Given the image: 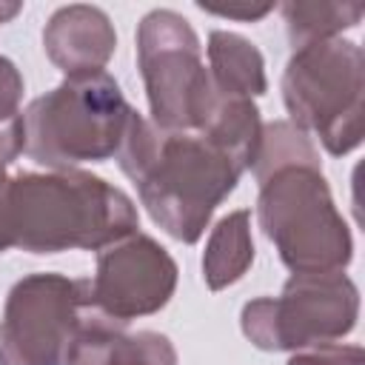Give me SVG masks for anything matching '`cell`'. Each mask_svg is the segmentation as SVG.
<instances>
[{
    "mask_svg": "<svg viewBox=\"0 0 365 365\" xmlns=\"http://www.w3.org/2000/svg\"><path fill=\"white\" fill-rule=\"evenodd\" d=\"M151 220L180 242H197L214 208L248 168L202 131H165L131 111L117 151Z\"/></svg>",
    "mask_w": 365,
    "mask_h": 365,
    "instance_id": "6da1fadb",
    "label": "cell"
},
{
    "mask_svg": "<svg viewBox=\"0 0 365 365\" xmlns=\"http://www.w3.org/2000/svg\"><path fill=\"white\" fill-rule=\"evenodd\" d=\"M9 208L11 245L31 254L106 248L137 228V208L120 188L74 168L11 177Z\"/></svg>",
    "mask_w": 365,
    "mask_h": 365,
    "instance_id": "7a4b0ae2",
    "label": "cell"
},
{
    "mask_svg": "<svg viewBox=\"0 0 365 365\" xmlns=\"http://www.w3.org/2000/svg\"><path fill=\"white\" fill-rule=\"evenodd\" d=\"M131 111L108 71L66 77L26 108V154L57 171L108 160L123 145Z\"/></svg>",
    "mask_w": 365,
    "mask_h": 365,
    "instance_id": "3957f363",
    "label": "cell"
},
{
    "mask_svg": "<svg viewBox=\"0 0 365 365\" xmlns=\"http://www.w3.org/2000/svg\"><path fill=\"white\" fill-rule=\"evenodd\" d=\"M257 214L294 274L342 271L351 262V234L319 165L299 163L262 177Z\"/></svg>",
    "mask_w": 365,
    "mask_h": 365,
    "instance_id": "277c9868",
    "label": "cell"
},
{
    "mask_svg": "<svg viewBox=\"0 0 365 365\" xmlns=\"http://www.w3.org/2000/svg\"><path fill=\"white\" fill-rule=\"evenodd\" d=\"M282 100L299 131H314L331 154L362 143V48L331 37L294 48L282 74Z\"/></svg>",
    "mask_w": 365,
    "mask_h": 365,
    "instance_id": "5b68a950",
    "label": "cell"
},
{
    "mask_svg": "<svg viewBox=\"0 0 365 365\" xmlns=\"http://www.w3.org/2000/svg\"><path fill=\"white\" fill-rule=\"evenodd\" d=\"M137 63L151 123L165 131H200L217 103V88L188 20L171 9L148 11L137 29Z\"/></svg>",
    "mask_w": 365,
    "mask_h": 365,
    "instance_id": "8992f818",
    "label": "cell"
},
{
    "mask_svg": "<svg viewBox=\"0 0 365 365\" xmlns=\"http://www.w3.org/2000/svg\"><path fill=\"white\" fill-rule=\"evenodd\" d=\"M356 317L359 294L342 271L294 274L279 297L242 308V334L262 351H305L342 339Z\"/></svg>",
    "mask_w": 365,
    "mask_h": 365,
    "instance_id": "52a82bcc",
    "label": "cell"
},
{
    "mask_svg": "<svg viewBox=\"0 0 365 365\" xmlns=\"http://www.w3.org/2000/svg\"><path fill=\"white\" fill-rule=\"evenodd\" d=\"M88 308V279L31 274L6 299L0 365H66Z\"/></svg>",
    "mask_w": 365,
    "mask_h": 365,
    "instance_id": "ba28073f",
    "label": "cell"
},
{
    "mask_svg": "<svg viewBox=\"0 0 365 365\" xmlns=\"http://www.w3.org/2000/svg\"><path fill=\"white\" fill-rule=\"evenodd\" d=\"M177 285L171 254L145 234H128L97 257V274L88 279V302L100 314L131 322L160 311Z\"/></svg>",
    "mask_w": 365,
    "mask_h": 365,
    "instance_id": "9c48e42d",
    "label": "cell"
},
{
    "mask_svg": "<svg viewBox=\"0 0 365 365\" xmlns=\"http://www.w3.org/2000/svg\"><path fill=\"white\" fill-rule=\"evenodd\" d=\"M128 322L86 308L66 365H177V351L165 334L125 331Z\"/></svg>",
    "mask_w": 365,
    "mask_h": 365,
    "instance_id": "30bf717a",
    "label": "cell"
},
{
    "mask_svg": "<svg viewBox=\"0 0 365 365\" xmlns=\"http://www.w3.org/2000/svg\"><path fill=\"white\" fill-rule=\"evenodd\" d=\"M43 46L48 60L66 71V77H80L106 71V63L117 48V34L103 9L74 3L51 14L43 29Z\"/></svg>",
    "mask_w": 365,
    "mask_h": 365,
    "instance_id": "8fae6325",
    "label": "cell"
},
{
    "mask_svg": "<svg viewBox=\"0 0 365 365\" xmlns=\"http://www.w3.org/2000/svg\"><path fill=\"white\" fill-rule=\"evenodd\" d=\"M208 74L222 97H259L268 88L265 60L254 43L234 31H211L208 34Z\"/></svg>",
    "mask_w": 365,
    "mask_h": 365,
    "instance_id": "7c38bea8",
    "label": "cell"
},
{
    "mask_svg": "<svg viewBox=\"0 0 365 365\" xmlns=\"http://www.w3.org/2000/svg\"><path fill=\"white\" fill-rule=\"evenodd\" d=\"M254 262V240H251V211H231L217 222L208 237V248L202 257V277L211 291L228 288Z\"/></svg>",
    "mask_w": 365,
    "mask_h": 365,
    "instance_id": "4fadbf2b",
    "label": "cell"
},
{
    "mask_svg": "<svg viewBox=\"0 0 365 365\" xmlns=\"http://www.w3.org/2000/svg\"><path fill=\"white\" fill-rule=\"evenodd\" d=\"M365 14L362 3H285L282 17L288 29V40L294 48L339 37L345 29H354Z\"/></svg>",
    "mask_w": 365,
    "mask_h": 365,
    "instance_id": "5bb4252c",
    "label": "cell"
},
{
    "mask_svg": "<svg viewBox=\"0 0 365 365\" xmlns=\"http://www.w3.org/2000/svg\"><path fill=\"white\" fill-rule=\"evenodd\" d=\"M20 3H0V23H9L20 14ZM23 77L11 60L0 54V168L14 163L26 151V125L20 114Z\"/></svg>",
    "mask_w": 365,
    "mask_h": 365,
    "instance_id": "9a60e30c",
    "label": "cell"
},
{
    "mask_svg": "<svg viewBox=\"0 0 365 365\" xmlns=\"http://www.w3.org/2000/svg\"><path fill=\"white\" fill-rule=\"evenodd\" d=\"M288 365H365V356L359 345L331 342V345H317L294 354Z\"/></svg>",
    "mask_w": 365,
    "mask_h": 365,
    "instance_id": "2e32d148",
    "label": "cell"
},
{
    "mask_svg": "<svg viewBox=\"0 0 365 365\" xmlns=\"http://www.w3.org/2000/svg\"><path fill=\"white\" fill-rule=\"evenodd\" d=\"M202 11L208 14H217V17H228V20H245V23H254V20H262L268 11H274V3H259V6H202L197 3Z\"/></svg>",
    "mask_w": 365,
    "mask_h": 365,
    "instance_id": "e0dca14e",
    "label": "cell"
},
{
    "mask_svg": "<svg viewBox=\"0 0 365 365\" xmlns=\"http://www.w3.org/2000/svg\"><path fill=\"white\" fill-rule=\"evenodd\" d=\"M9 182L11 177L0 168V254L11 248V208H9Z\"/></svg>",
    "mask_w": 365,
    "mask_h": 365,
    "instance_id": "ac0fdd59",
    "label": "cell"
}]
</instances>
